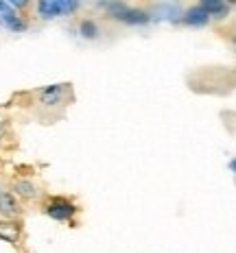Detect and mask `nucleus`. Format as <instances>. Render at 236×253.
<instances>
[{
  "label": "nucleus",
  "mask_w": 236,
  "mask_h": 253,
  "mask_svg": "<svg viewBox=\"0 0 236 253\" xmlns=\"http://www.w3.org/2000/svg\"><path fill=\"white\" fill-rule=\"evenodd\" d=\"M208 20H210V15L203 11L201 4H197V7L188 9L186 15H184V22L190 24V26H203V24H208Z\"/></svg>",
  "instance_id": "nucleus-5"
},
{
  "label": "nucleus",
  "mask_w": 236,
  "mask_h": 253,
  "mask_svg": "<svg viewBox=\"0 0 236 253\" xmlns=\"http://www.w3.org/2000/svg\"><path fill=\"white\" fill-rule=\"evenodd\" d=\"M0 26H4L7 31H13V33H20V31L26 29L24 20L20 18L18 11L9 2H0Z\"/></svg>",
  "instance_id": "nucleus-2"
},
{
  "label": "nucleus",
  "mask_w": 236,
  "mask_h": 253,
  "mask_svg": "<svg viewBox=\"0 0 236 253\" xmlns=\"http://www.w3.org/2000/svg\"><path fill=\"white\" fill-rule=\"evenodd\" d=\"M201 7H203V11H206L210 18H219V15H223V13H228V4H223V2H201Z\"/></svg>",
  "instance_id": "nucleus-7"
},
{
  "label": "nucleus",
  "mask_w": 236,
  "mask_h": 253,
  "mask_svg": "<svg viewBox=\"0 0 236 253\" xmlns=\"http://www.w3.org/2000/svg\"><path fill=\"white\" fill-rule=\"evenodd\" d=\"M20 236V229L18 225H11V223H0V238L7 240V242H15Z\"/></svg>",
  "instance_id": "nucleus-8"
},
{
  "label": "nucleus",
  "mask_w": 236,
  "mask_h": 253,
  "mask_svg": "<svg viewBox=\"0 0 236 253\" xmlns=\"http://www.w3.org/2000/svg\"><path fill=\"white\" fill-rule=\"evenodd\" d=\"M0 212L4 216H18L20 214V203L15 201V197L11 192H0Z\"/></svg>",
  "instance_id": "nucleus-4"
},
{
  "label": "nucleus",
  "mask_w": 236,
  "mask_h": 253,
  "mask_svg": "<svg viewBox=\"0 0 236 253\" xmlns=\"http://www.w3.org/2000/svg\"><path fill=\"white\" fill-rule=\"evenodd\" d=\"M79 9V2H61V0H42L38 4V13L42 15L44 20H50V18H57V15H66V13H72Z\"/></svg>",
  "instance_id": "nucleus-1"
},
{
  "label": "nucleus",
  "mask_w": 236,
  "mask_h": 253,
  "mask_svg": "<svg viewBox=\"0 0 236 253\" xmlns=\"http://www.w3.org/2000/svg\"><path fill=\"white\" fill-rule=\"evenodd\" d=\"M46 212H48V216H52V218H57V220H68L72 214H75V205L64 201V199H55V201L48 203Z\"/></svg>",
  "instance_id": "nucleus-3"
},
{
  "label": "nucleus",
  "mask_w": 236,
  "mask_h": 253,
  "mask_svg": "<svg viewBox=\"0 0 236 253\" xmlns=\"http://www.w3.org/2000/svg\"><path fill=\"white\" fill-rule=\"evenodd\" d=\"M59 98H61V85L46 87L44 92H42V103L44 105H55Z\"/></svg>",
  "instance_id": "nucleus-9"
},
{
  "label": "nucleus",
  "mask_w": 236,
  "mask_h": 253,
  "mask_svg": "<svg viewBox=\"0 0 236 253\" xmlns=\"http://www.w3.org/2000/svg\"><path fill=\"white\" fill-rule=\"evenodd\" d=\"M13 190H15V194L22 199H38V188H35L31 181H15Z\"/></svg>",
  "instance_id": "nucleus-6"
},
{
  "label": "nucleus",
  "mask_w": 236,
  "mask_h": 253,
  "mask_svg": "<svg viewBox=\"0 0 236 253\" xmlns=\"http://www.w3.org/2000/svg\"><path fill=\"white\" fill-rule=\"evenodd\" d=\"M81 35L88 40H94L98 35V26L96 22H92V20H86V22H81Z\"/></svg>",
  "instance_id": "nucleus-10"
}]
</instances>
